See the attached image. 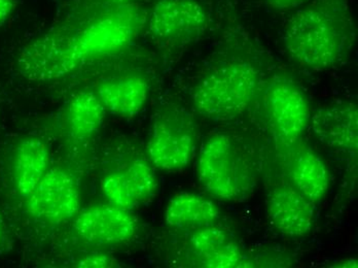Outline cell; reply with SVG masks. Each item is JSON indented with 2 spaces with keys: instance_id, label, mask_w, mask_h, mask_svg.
<instances>
[{
  "instance_id": "cell-1",
  "label": "cell",
  "mask_w": 358,
  "mask_h": 268,
  "mask_svg": "<svg viewBox=\"0 0 358 268\" xmlns=\"http://www.w3.org/2000/svg\"><path fill=\"white\" fill-rule=\"evenodd\" d=\"M148 14L138 4L108 8L71 32H48L20 49L17 71L30 82L67 77L90 61L121 53L146 25Z\"/></svg>"
},
{
  "instance_id": "cell-2",
  "label": "cell",
  "mask_w": 358,
  "mask_h": 268,
  "mask_svg": "<svg viewBox=\"0 0 358 268\" xmlns=\"http://www.w3.org/2000/svg\"><path fill=\"white\" fill-rule=\"evenodd\" d=\"M289 57L311 71H325L346 57L353 41L347 0H314L288 20L282 34Z\"/></svg>"
},
{
  "instance_id": "cell-3",
  "label": "cell",
  "mask_w": 358,
  "mask_h": 268,
  "mask_svg": "<svg viewBox=\"0 0 358 268\" xmlns=\"http://www.w3.org/2000/svg\"><path fill=\"white\" fill-rule=\"evenodd\" d=\"M261 75L248 61H230L207 73L192 94L199 114L227 121L241 115L259 91Z\"/></svg>"
},
{
  "instance_id": "cell-4",
  "label": "cell",
  "mask_w": 358,
  "mask_h": 268,
  "mask_svg": "<svg viewBox=\"0 0 358 268\" xmlns=\"http://www.w3.org/2000/svg\"><path fill=\"white\" fill-rule=\"evenodd\" d=\"M198 178L203 188L224 200H239L251 191L255 182L248 156L232 137L217 134L201 149Z\"/></svg>"
},
{
  "instance_id": "cell-5",
  "label": "cell",
  "mask_w": 358,
  "mask_h": 268,
  "mask_svg": "<svg viewBox=\"0 0 358 268\" xmlns=\"http://www.w3.org/2000/svg\"><path fill=\"white\" fill-rule=\"evenodd\" d=\"M146 150L152 164L162 171L176 173L185 169L196 150L191 118L178 108L161 111L155 118Z\"/></svg>"
},
{
  "instance_id": "cell-6",
  "label": "cell",
  "mask_w": 358,
  "mask_h": 268,
  "mask_svg": "<svg viewBox=\"0 0 358 268\" xmlns=\"http://www.w3.org/2000/svg\"><path fill=\"white\" fill-rule=\"evenodd\" d=\"M262 108L271 129L282 143H296L309 125V104L298 84L285 77H276L263 91Z\"/></svg>"
},
{
  "instance_id": "cell-7",
  "label": "cell",
  "mask_w": 358,
  "mask_h": 268,
  "mask_svg": "<svg viewBox=\"0 0 358 268\" xmlns=\"http://www.w3.org/2000/svg\"><path fill=\"white\" fill-rule=\"evenodd\" d=\"M80 194L78 183L64 169H50L34 193L25 200L28 215L41 223L59 225L76 217Z\"/></svg>"
},
{
  "instance_id": "cell-8",
  "label": "cell",
  "mask_w": 358,
  "mask_h": 268,
  "mask_svg": "<svg viewBox=\"0 0 358 268\" xmlns=\"http://www.w3.org/2000/svg\"><path fill=\"white\" fill-rule=\"evenodd\" d=\"M208 24V15L197 0H158L146 19L152 38L169 45L198 38Z\"/></svg>"
},
{
  "instance_id": "cell-9",
  "label": "cell",
  "mask_w": 358,
  "mask_h": 268,
  "mask_svg": "<svg viewBox=\"0 0 358 268\" xmlns=\"http://www.w3.org/2000/svg\"><path fill=\"white\" fill-rule=\"evenodd\" d=\"M136 220L130 211L113 204L95 206L76 215L73 230L78 237L94 245H120L136 232Z\"/></svg>"
},
{
  "instance_id": "cell-10",
  "label": "cell",
  "mask_w": 358,
  "mask_h": 268,
  "mask_svg": "<svg viewBox=\"0 0 358 268\" xmlns=\"http://www.w3.org/2000/svg\"><path fill=\"white\" fill-rule=\"evenodd\" d=\"M267 213L271 223L287 237H304L313 226V202L287 185L271 192Z\"/></svg>"
},
{
  "instance_id": "cell-11",
  "label": "cell",
  "mask_w": 358,
  "mask_h": 268,
  "mask_svg": "<svg viewBox=\"0 0 358 268\" xmlns=\"http://www.w3.org/2000/svg\"><path fill=\"white\" fill-rule=\"evenodd\" d=\"M51 154L47 143L36 136H26L15 146L10 161L13 186L27 199L49 171Z\"/></svg>"
},
{
  "instance_id": "cell-12",
  "label": "cell",
  "mask_w": 358,
  "mask_h": 268,
  "mask_svg": "<svg viewBox=\"0 0 358 268\" xmlns=\"http://www.w3.org/2000/svg\"><path fill=\"white\" fill-rule=\"evenodd\" d=\"M150 91L148 78L130 73L102 80L94 92L109 114L129 118L141 113L148 102Z\"/></svg>"
},
{
  "instance_id": "cell-13",
  "label": "cell",
  "mask_w": 358,
  "mask_h": 268,
  "mask_svg": "<svg viewBox=\"0 0 358 268\" xmlns=\"http://www.w3.org/2000/svg\"><path fill=\"white\" fill-rule=\"evenodd\" d=\"M358 112L355 104H335L318 111L312 125L320 141L329 147L348 153L358 148Z\"/></svg>"
},
{
  "instance_id": "cell-14",
  "label": "cell",
  "mask_w": 358,
  "mask_h": 268,
  "mask_svg": "<svg viewBox=\"0 0 358 268\" xmlns=\"http://www.w3.org/2000/svg\"><path fill=\"white\" fill-rule=\"evenodd\" d=\"M220 218L215 202L189 192L176 194L166 206V223L174 230L195 232L215 226Z\"/></svg>"
},
{
  "instance_id": "cell-15",
  "label": "cell",
  "mask_w": 358,
  "mask_h": 268,
  "mask_svg": "<svg viewBox=\"0 0 358 268\" xmlns=\"http://www.w3.org/2000/svg\"><path fill=\"white\" fill-rule=\"evenodd\" d=\"M288 176L296 190L310 202H317L329 190V176L324 163L318 155L303 149L290 157Z\"/></svg>"
},
{
  "instance_id": "cell-16",
  "label": "cell",
  "mask_w": 358,
  "mask_h": 268,
  "mask_svg": "<svg viewBox=\"0 0 358 268\" xmlns=\"http://www.w3.org/2000/svg\"><path fill=\"white\" fill-rule=\"evenodd\" d=\"M106 108L94 91H82L72 96L65 111L67 132L78 141H88L101 128Z\"/></svg>"
},
{
  "instance_id": "cell-17",
  "label": "cell",
  "mask_w": 358,
  "mask_h": 268,
  "mask_svg": "<svg viewBox=\"0 0 358 268\" xmlns=\"http://www.w3.org/2000/svg\"><path fill=\"white\" fill-rule=\"evenodd\" d=\"M129 190L137 204L150 200L158 188L156 174L150 165L144 161H135L123 171Z\"/></svg>"
},
{
  "instance_id": "cell-18",
  "label": "cell",
  "mask_w": 358,
  "mask_h": 268,
  "mask_svg": "<svg viewBox=\"0 0 358 268\" xmlns=\"http://www.w3.org/2000/svg\"><path fill=\"white\" fill-rule=\"evenodd\" d=\"M203 267L208 268H248L253 267L250 257L239 246L230 241L220 246L210 254L201 259Z\"/></svg>"
},
{
  "instance_id": "cell-19",
  "label": "cell",
  "mask_w": 358,
  "mask_h": 268,
  "mask_svg": "<svg viewBox=\"0 0 358 268\" xmlns=\"http://www.w3.org/2000/svg\"><path fill=\"white\" fill-rule=\"evenodd\" d=\"M101 190L113 206L128 211L138 206L127 186L123 171H115L104 176L101 181Z\"/></svg>"
},
{
  "instance_id": "cell-20",
  "label": "cell",
  "mask_w": 358,
  "mask_h": 268,
  "mask_svg": "<svg viewBox=\"0 0 358 268\" xmlns=\"http://www.w3.org/2000/svg\"><path fill=\"white\" fill-rule=\"evenodd\" d=\"M229 241L230 239L226 231L215 227V225L193 232L189 244H191L192 250L201 260Z\"/></svg>"
},
{
  "instance_id": "cell-21",
  "label": "cell",
  "mask_w": 358,
  "mask_h": 268,
  "mask_svg": "<svg viewBox=\"0 0 358 268\" xmlns=\"http://www.w3.org/2000/svg\"><path fill=\"white\" fill-rule=\"evenodd\" d=\"M115 265V259L111 258L108 255L100 254V253L88 255L78 263V267L82 268H106L113 267Z\"/></svg>"
},
{
  "instance_id": "cell-22",
  "label": "cell",
  "mask_w": 358,
  "mask_h": 268,
  "mask_svg": "<svg viewBox=\"0 0 358 268\" xmlns=\"http://www.w3.org/2000/svg\"><path fill=\"white\" fill-rule=\"evenodd\" d=\"M12 247V237L8 221L0 210V254L8 252Z\"/></svg>"
},
{
  "instance_id": "cell-23",
  "label": "cell",
  "mask_w": 358,
  "mask_h": 268,
  "mask_svg": "<svg viewBox=\"0 0 358 268\" xmlns=\"http://www.w3.org/2000/svg\"><path fill=\"white\" fill-rule=\"evenodd\" d=\"M17 0H0V28L12 18L17 8Z\"/></svg>"
},
{
  "instance_id": "cell-24",
  "label": "cell",
  "mask_w": 358,
  "mask_h": 268,
  "mask_svg": "<svg viewBox=\"0 0 358 268\" xmlns=\"http://www.w3.org/2000/svg\"><path fill=\"white\" fill-rule=\"evenodd\" d=\"M306 0H268V3L277 10H288V8H296L300 6Z\"/></svg>"
},
{
  "instance_id": "cell-25",
  "label": "cell",
  "mask_w": 358,
  "mask_h": 268,
  "mask_svg": "<svg viewBox=\"0 0 358 268\" xmlns=\"http://www.w3.org/2000/svg\"><path fill=\"white\" fill-rule=\"evenodd\" d=\"M139 0H101L104 8H115V6H130L136 4Z\"/></svg>"
},
{
  "instance_id": "cell-26",
  "label": "cell",
  "mask_w": 358,
  "mask_h": 268,
  "mask_svg": "<svg viewBox=\"0 0 358 268\" xmlns=\"http://www.w3.org/2000/svg\"><path fill=\"white\" fill-rule=\"evenodd\" d=\"M337 267H357V259H347V260L339 261L336 265Z\"/></svg>"
}]
</instances>
